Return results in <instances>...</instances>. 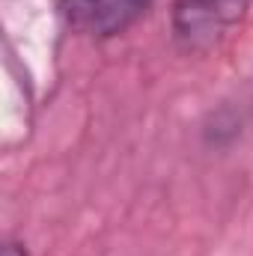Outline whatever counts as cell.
<instances>
[{"label":"cell","mask_w":253,"mask_h":256,"mask_svg":"<svg viewBox=\"0 0 253 256\" xmlns=\"http://www.w3.org/2000/svg\"><path fill=\"white\" fill-rule=\"evenodd\" d=\"M253 0H173L170 33L185 54H208L236 30Z\"/></svg>","instance_id":"1"},{"label":"cell","mask_w":253,"mask_h":256,"mask_svg":"<svg viewBox=\"0 0 253 256\" xmlns=\"http://www.w3.org/2000/svg\"><path fill=\"white\" fill-rule=\"evenodd\" d=\"M0 256H30L27 254V244L21 238H3V248H0Z\"/></svg>","instance_id":"3"},{"label":"cell","mask_w":253,"mask_h":256,"mask_svg":"<svg viewBox=\"0 0 253 256\" xmlns=\"http://www.w3.org/2000/svg\"><path fill=\"white\" fill-rule=\"evenodd\" d=\"M155 0H57L66 27L90 39H114L131 30Z\"/></svg>","instance_id":"2"}]
</instances>
